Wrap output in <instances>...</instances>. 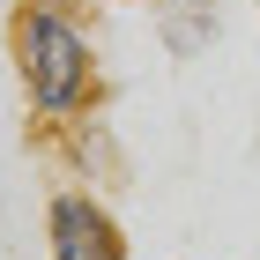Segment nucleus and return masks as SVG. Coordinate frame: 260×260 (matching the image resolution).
<instances>
[{
	"label": "nucleus",
	"instance_id": "2",
	"mask_svg": "<svg viewBox=\"0 0 260 260\" xmlns=\"http://www.w3.org/2000/svg\"><path fill=\"white\" fill-rule=\"evenodd\" d=\"M45 253L52 260H126V231L97 193L60 186L45 201Z\"/></svg>",
	"mask_w": 260,
	"mask_h": 260
},
{
	"label": "nucleus",
	"instance_id": "1",
	"mask_svg": "<svg viewBox=\"0 0 260 260\" xmlns=\"http://www.w3.org/2000/svg\"><path fill=\"white\" fill-rule=\"evenodd\" d=\"M8 52H15L22 104H30L45 126H82L97 112L104 67H97V38L82 30L75 0H15Z\"/></svg>",
	"mask_w": 260,
	"mask_h": 260
},
{
	"label": "nucleus",
	"instance_id": "3",
	"mask_svg": "<svg viewBox=\"0 0 260 260\" xmlns=\"http://www.w3.org/2000/svg\"><path fill=\"white\" fill-rule=\"evenodd\" d=\"M89 8H134V0H89Z\"/></svg>",
	"mask_w": 260,
	"mask_h": 260
}]
</instances>
